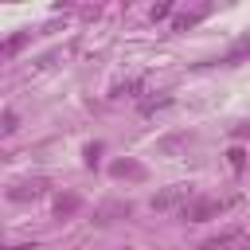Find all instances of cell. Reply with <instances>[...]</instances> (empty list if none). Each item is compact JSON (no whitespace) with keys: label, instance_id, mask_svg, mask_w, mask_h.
<instances>
[{"label":"cell","instance_id":"6da1fadb","mask_svg":"<svg viewBox=\"0 0 250 250\" xmlns=\"http://www.w3.org/2000/svg\"><path fill=\"white\" fill-rule=\"evenodd\" d=\"M191 199H195V188L176 184V188H164V191H156V195H152V211H164V215H184Z\"/></svg>","mask_w":250,"mask_h":250},{"label":"cell","instance_id":"7a4b0ae2","mask_svg":"<svg viewBox=\"0 0 250 250\" xmlns=\"http://www.w3.org/2000/svg\"><path fill=\"white\" fill-rule=\"evenodd\" d=\"M234 199H203V195H195L191 203H188V211L180 215V219H188V223H203V219H219L227 207H230Z\"/></svg>","mask_w":250,"mask_h":250},{"label":"cell","instance_id":"3957f363","mask_svg":"<svg viewBox=\"0 0 250 250\" xmlns=\"http://www.w3.org/2000/svg\"><path fill=\"white\" fill-rule=\"evenodd\" d=\"M199 250H250V230H238V227L219 230L215 238L199 242Z\"/></svg>","mask_w":250,"mask_h":250},{"label":"cell","instance_id":"277c9868","mask_svg":"<svg viewBox=\"0 0 250 250\" xmlns=\"http://www.w3.org/2000/svg\"><path fill=\"white\" fill-rule=\"evenodd\" d=\"M230 168H242V148H230Z\"/></svg>","mask_w":250,"mask_h":250}]
</instances>
